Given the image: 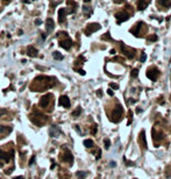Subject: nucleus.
<instances>
[{
    "mask_svg": "<svg viewBox=\"0 0 171 179\" xmlns=\"http://www.w3.org/2000/svg\"><path fill=\"white\" fill-rule=\"evenodd\" d=\"M29 119H30V121L33 122V123H35L36 126H42V124H44L45 121H47V116L41 114V113H37V112L30 114V115H29Z\"/></svg>",
    "mask_w": 171,
    "mask_h": 179,
    "instance_id": "f257e3e1",
    "label": "nucleus"
},
{
    "mask_svg": "<svg viewBox=\"0 0 171 179\" xmlns=\"http://www.w3.org/2000/svg\"><path fill=\"white\" fill-rule=\"evenodd\" d=\"M122 113H123V109H122V107L120 105L116 106L115 109L113 110V114H112V122H114V123H118V122L121 121L122 119Z\"/></svg>",
    "mask_w": 171,
    "mask_h": 179,
    "instance_id": "f03ea898",
    "label": "nucleus"
},
{
    "mask_svg": "<svg viewBox=\"0 0 171 179\" xmlns=\"http://www.w3.org/2000/svg\"><path fill=\"white\" fill-rule=\"evenodd\" d=\"M120 48H121V51L123 53L125 56H127V58H129V59H133L134 58V56H135V50L133 49V48H129V47H126L122 42H120Z\"/></svg>",
    "mask_w": 171,
    "mask_h": 179,
    "instance_id": "7ed1b4c3",
    "label": "nucleus"
},
{
    "mask_svg": "<svg viewBox=\"0 0 171 179\" xmlns=\"http://www.w3.org/2000/svg\"><path fill=\"white\" fill-rule=\"evenodd\" d=\"M158 76H160V71H158L157 68H150L147 71V77L149 78L150 80H152V82H155L157 79Z\"/></svg>",
    "mask_w": 171,
    "mask_h": 179,
    "instance_id": "20e7f679",
    "label": "nucleus"
},
{
    "mask_svg": "<svg viewBox=\"0 0 171 179\" xmlns=\"http://www.w3.org/2000/svg\"><path fill=\"white\" fill-rule=\"evenodd\" d=\"M100 28H101V26L99 25V23H88L87 27L85 28V34L87 36H90L92 33H94V31L99 30Z\"/></svg>",
    "mask_w": 171,
    "mask_h": 179,
    "instance_id": "39448f33",
    "label": "nucleus"
},
{
    "mask_svg": "<svg viewBox=\"0 0 171 179\" xmlns=\"http://www.w3.org/2000/svg\"><path fill=\"white\" fill-rule=\"evenodd\" d=\"M115 18H116L118 25H120V23H122V22L127 21V20L130 18V15L128 13H126V12H118V13L115 14Z\"/></svg>",
    "mask_w": 171,
    "mask_h": 179,
    "instance_id": "423d86ee",
    "label": "nucleus"
},
{
    "mask_svg": "<svg viewBox=\"0 0 171 179\" xmlns=\"http://www.w3.org/2000/svg\"><path fill=\"white\" fill-rule=\"evenodd\" d=\"M51 98H53V94H45L44 96H42V98H41V100H40V102H39V106H40V107H42V108L48 107V105H49Z\"/></svg>",
    "mask_w": 171,
    "mask_h": 179,
    "instance_id": "0eeeda50",
    "label": "nucleus"
},
{
    "mask_svg": "<svg viewBox=\"0 0 171 179\" xmlns=\"http://www.w3.org/2000/svg\"><path fill=\"white\" fill-rule=\"evenodd\" d=\"M13 150H12V151H9V152H5L4 151V150H1V149H0V159L1 160H4V162H9V160L12 159V158H13Z\"/></svg>",
    "mask_w": 171,
    "mask_h": 179,
    "instance_id": "6e6552de",
    "label": "nucleus"
},
{
    "mask_svg": "<svg viewBox=\"0 0 171 179\" xmlns=\"http://www.w3.org/2000/svg\"><path fill=\"white\" fill-rule=\"evenodd\" d=\"M63 160H64V162H66V163H70V164L73 163V155L71 154V151H70L69 149H66V148H64Z\"/></svg>",
    "mask_w": 171,
    "mask_h": 179,
    "instance_id": "1a4fd4ad",
    "label": "nucleus"
},
{
    "mask_svg": "<svg viewBox=\"0 0 171 179\" xmlns=\"http://www.w3.org/2000/svg\"><path fill=\"white\" fill-rule=\"evenodd\" d=\"M158 6H161V11H168L171 7V0H157Z\"/></svg>",
    "mask_w": 171,
    "mask_h": 179,
    "instance_id": "9d476101",
    "label": "nucleus"
},
{
    "mask_svg": "<svg viewBox=\"0 0 171 179\" xmlns=\"http://www.w3.org/2000/svg\"><path fill=\"white\" fill-rule=\"evenodd\" d=\"M58 105L62 106V107H70V105H71V102H70V99L68 98L66 95H62L59 99H58Z\"/></svg>",
    "mask_w": 171,
    "mask_h": 179,
    "instance_id": "9b49d317",
    "label": "nucleus"
},
{
    "mask_svg": "<svg viewBox=\"0 0 171 179\" xmlns=\"http://www.w3.org/2000/svg\"><path fill=\"white\" fill-rule=\"evenodd\" d=\"M59 47H62L65 50H69L70 48L72 47V41L69 37H66L65 40H61V41H59Z\"/></svg>",
    "mask_w": 171,
    "mask_h": 179,
    "instance_id": "f8f14e48",
    "label": "nucleus"
},
{
    "mask_svg": "<svg viewBox=\"0 0 171 179\" xmlns=\"http://www.w3.org/2000/svg\"><path fill=\"white\" fill-rule=\"evenodd\" d=\"M142 25H143V22H142V21L135 23V26L130 29V33H132L134 36H140L138 34H140V29H141V27H142Z\"/></svg>",
    "mask_w": 171,
    "mask_h": 179,
    "instance_id": "ddd939ff",
    "label": "nucleus"
},
{
    "mask_svg": "<svg viewBox=\"0 0 171 179\" xmlns=\"http://www.w3.org/2000/svg\"><path fill=\"white\" fill-rule=\"evenodd\" d=\"M45 29H47L48 33H51V31L55 29V21H54L51 18H49V19L47 20V22H45Z\"/></svg>",
    "mask_w": 171,
    "mask_h": 179,
    "instance_id": "4468645a",
    "label": "nucleus"
},
{
    "mask_svg": "<svg viewBox=\"0 0 171 179\" xmlns=\"http://www.w3.org/2000/svg\"><path fill=\"white\" fill-rule=\"evenodd\" d=\"M151 0H138L137 1V9L138 11H143L148 7V5L150 4Z\"/></svg>",
    "mask_w": 171,
    "mask_h": 179,
    "instance_id": "2eb2a0df",
    "label": "nucleus"
},
{
    "mask_svg": "<svg viewBox=\"0 0 171 179\" xmlns=\"http://www.w3.org/2000/svg\"><path fill=\"white\" fill-rule=\"evenodd\" d=\"M49 134L51 137H58V136L61 135V129L56 126H53L51 128L49 129Z\"/></svg>",
    "mask_w": 171,
    "mask_h": 179,
    "instance_id": "dca6fc26",
    "label": "nucleus"
},
{
    "mask_svg": "<svg viewBox=\"0 0 171 179\" xmlns=\"http://www.w3.org/2000/svg\"><path fill=\"white\" fill-rule=\"evenodd\" d=\"M65 15H66V9L65 8H59L58 9V22L59 23H63L65 21Z\"/></svg>",
    "mask_w": 171,
    "mask_h": 179,
    "instance_id": "f3484780",
    "label": "nucleus"
},
{
    "mask_svg": "<svg viewBox=\"0 0 171 179\" xmlns=\"http://www.w3.org/2000/svg\"><path fill=\"white\" fill-rule=\"evenodd\" d=\"M27 55L29 56V57H36V56L39 55V51H37V49H36L35 47L29 45V47L27 48Z\"/></svg>",
    "mask_w": 171,
    "mask_h": 179,
    "instance_id": "a211bd4d",
    "label": "nucleus"
},
{
    "mask_svg": "<svg viewBox=\"0 0 171 179\" xmlns=\"http://www.w3.org/2000/svg\"><path fill=\"white\" fill-rule=\"evenodd\" d=\"M83 13L86 18H90L92 15V8L90 6H86V5L83 6Z\"/></svg>",
    "mask_w": 171,
    "mask_h": 179,
    "instance_id": "6ab92c4d",
    "label": "nucleus"
},
{
    "mask_svg": "<svg viewBox=\"0 0 171 179\" xmlns=\"http://www.w3.org/2000/svg\"><path fill=\"white\" fill-rule=\"evenodd\" d=\"M66 5H69L70 7H72L71 8V11L69 12V13H75V11H76V8H77V3L76 1H73V0H68L66 1Z\"/></svg>",
    "mask_w": 171,
    "mask_h": 179,
    "instance_id": "aec40b11",
    "label": "nucleus"
},
{
    "mask_svg": "<svg viewBox=\"0 0 171 179\" xmlns=\"http://www.w3.org/2000/svg\"><path fill=\"white\" fill-rule=\"evenodd\" d=\"M11 132H12V127L0 126V133H1V134H5V135H7V134H9Z\"/></svg>",
    "mask_w": 171,
    "mask_h": 179,
    "instance_id": "412c9836",
    "label": "nucleus"
},
{
    "mask_svg": "<svg viewBox=\"0 0 171 179\" xmlns=\"http://www.w3.org/2000/svg\"><path fill=\"white\" fill-rule=\"evenodd\" d=\"M140 141L143 148L147 149V140H146V136H144V130H141V134H140Z\"/></svg>",
    "mask_w": 171,
    "mask_h": 179,
    "instance_id": "4be33fe9",
    "label": "nucleus"
},
{
    "mask_svg": "<svg viewBox=\"0 0 171 179\" xmlns=\"http://www.w3.org/2000/svg\"><path fill=\"white\" fill-rule=\"evenodd\" d=\"M53 57L55 58V59H57V61H62L64 58V56L62 55L61 53H58V51H55V53H53Z\"/></svg>",
    "mask_w": 171,
    "mask_h": 179,
    "instance_id": "5701e85b",
    "label": "nucleus"
},
{
    "mask_svg": "<svg viewBox=\"0 0 171 179\" xmlns=\"http://www.w3.org/2000/svg\"><path fill=\"white\" fill-rule=\"evenodd\" d=\"M84 145H85L86 148H92V147L94 145V143H93V141H92V140L87 138V140L84 141Z\"/></svg>",
    "mask_w": 171,
    "mask_h": 179,
    "instance_id": "b1692460",
    "label": "nucleus"
},
{
    "mask_svg": "<svg viewBox=\"0 0 171 179\" xmlns=\"http://www.w3.org/2000/svg\"><path fill=\"white\" fill-rule=\"evenodd\" d=\"M76 176H77V178H79V179H84L86 176H87V173L84 172V171H78L77 173H76Z\"/></svg>",
    "mask_w": 171,
    "mask_h": 179,
    "instance_id": "393cba45",
    "label": "nucleus"
},
{
    "mask_svg": "<svg viewBox=\"0 0 171 179\" xmlns=\"http://www.w3.org/2000/svg\"><path fill=\"white\" fill-rule=\"evenodd\" d=\"M157 35H155V34H152V35H149L148 37H147V40L149 42H155V41H157Z\"/></svg>",
    "mask_w": 171,
    "mask_h": 179,
    "instance_id": "a878e982",
    "label": "nucleus"
},
{
    "mask_svg": "<svg viewBox=\"0 0 171 179\" xmlns=\"http://www.w3.org/2000/svg\"><path fill=\"white\" fill-rule=\"evenodd\" d=\"M80 113H82V108L78 107L76 110H73V113H72V116H79Z\"/></svg>",
    "mask_w": 171,
    "mask_h": 179,
    "instance_id": "bb28decb",
    "label": "nucleus"
},
{
    "mask_svg": "<svg viewBox=\"0 0 171 179\" xmlns=\"http://www.w3.org/2000/svg\"><path fill=\"white\" fill-rule=\"evenodd\" d=\"M130 74H132L133 78H136L138 76V69H133L132 70V73H130Z\"/></svg>",
    "mask_w": 171,
    "mask_h": 179,
    "instance_id": "cd10ccee",
    "label": "nucleus"
},
{
    "mask_svg": "<svg viewBox=\"0 0 171 179\" xmlns=\"http://www.w3.org/2000/svg\"><path fill=\"white\" fill-rule=\"evenodd\" d=\"M104 144H105V149H110V147H111V141L108 140V138H105V140H104Z\"/></svg>",
    "mask_w": 171,
    "mask_h": 179,
    "instance_id": "c85d7f7f",
    "label": "nucleus"
},
{
    "mask_svg": "<svg viewBox=\"0 0 171 179\" xmlns=\"http://www.w3.org/2000/svg\"><path fill=\"white\" fill-rule=\"evenodd\" d=\"M146 59H147V55H146V53H142V55H141V58H140V62H146Z\"/></svg>",
    "mask_w": 171,
    "mask_h": 179,
    "instance_id": "c756f323",
    "label": "nucleus"
},
{
    "mask_svg": "<svg viewBox=\"0 0 171 179\" xmlns=\"http://www.w3.org/2000/svg\"><path fill=\"white\" fill-rule=\"evenodd\" d=\"M110 87L111 88H114V90H118L119 85H118V84H115V83H110Z\"/></svg>",
    "mask_w": 171,
    "mask_h": 179,
    "instance_id": "7c9ffc66",
    "label": "nucleus"
},
{
    "mask_svg": "<svg viewBox=\"0 0 171 179\" xmlns=\"http://www.w3.org/2000/svg\"><path fill=\"white\" fill-rule=\"evenodd\" d=\"M123 159H125V162H126V165H127V166H132V165H134V163L130 162V160H127V158H126V157H125Z\"/></svg>",
    "mask_w": 171,
    "mask_h": 179,
    "instance_id": "2f4dec72",
    "label": "nucleus"
},
{
    "mask_svg": "<svg viewBox=\"0 0 171 179\" xmlns=\"http://www.w3.org/2000/svg\"><path fill=\"white\" fill-rule=\"evenodd\" d=\"M102 40H112V39H111V35H110V33H106L105 35L102 36Z\"/></svg>",
    "mask_w": 171,
    "mask_h": 179,
    "instance_id": "473e14b6",
    "label": "nucleus"
},
{
    "mask_svg": "<svg viewBox=\"0 0 171 179\" xmlns=\"http://www.w3.org/2000/svg\"><path fill=\"white\" fill-rule=\"evenodd\" d=\"M128 114H129V121H128V123H127V124H130V123H132V118H133V112H132V110H129V112H128Z\"/></svg>",
    "mask_w": 171,
    "mask_h": 179,
    "instance_id": "72a5a7b5",
    "label": "nucleus"
},
{
    "mask_svg": "<svg viewBox=\"0 0 171 179\" xmlns=\"http://www.w3.org/2000/svg\"><path fill=\"white\" fill-rule=\"evenodd\" d=\"M35 25H36V26L42 25V20H41V19H36V20H35Z\"/></svg>",
    "mask_w": 171,
    "mask_h": 179,
    "instance_id": "f704fd0d",
    "label": "nucleus"
},
{
    "mask_svg": "<svg viewBox=\"0 0 171 179\" xmlns=\"http://www.w3.org/2000/svg\"><path fill=\"white\" fill-rule=\"evenodd\" d=\"M34 162H35V156H32L30 160H29V165H33Z\"/></svg>",
    "mask_w": 171,
    "mask_h": 179,
    "instance_id": "c9c22d12",
    "label": "nucleus"
},
{
    "mask_svg": "<svg viewBox=\"0 0 171 179\" xmlns=\"http://www.w3.org/2000/svg\"><path fill=\"white\" fill-rule=\"evenodd\" d=\"M107 94H108V95H111V96H113L114 95V92L110 88V90H107Z\"/></svg>",
    "mask_w": 171,
    "mask_h": 179,
    "instance_id": "e433bc0d",
    "label": "nucleus"
},
{
    "mask_svg": "<svg viewBox=\"0 0 171 179\" xmlns=\"http://www.w3.org/2000/svg\"><path fill=\"white\" fill-rule=\"evenodd\" d=\"M100 157H101V150L99 149V150H98V155H97V159H99Z\"/></svg>",
    "mask_w": 171,
    "mask_h": 179,
    "instance_id": "4c0bfd02",
    "label": "nucleus"
},
{
    "mask_svg": "<svg viewBox=\"0 0 171 179\" xmlns=\"http://www.w3.org/2000/svg\"><path fill=\"white\" fill-rule=\"evenodd\" d=\"M78 72H79V73H80V74H82V76H85V73H86V72H85V71H84V70H83V69H79V70H78Z\"/></svg>",
    "mask_w": 171,
    "mask_h": 179,
    "instance_id": "58836bf2",
    "label": "nucleus"
},
{
    "mask_svg": "<svg viewBox=\"0 0 171 179\" xmlns=\"http://www.w3.org/2000/svg\"><path fill=\"white\" fill-rule=\"evenodd\" d=\"M97 95H98V96H102V91H101V90H98V91H97Z\"/></svg>",
    "mask_w": 171,
    "mask_h": 179,
    "instance_id": "ea45409f",
    "label": "nucleus"
},
{
    "mask_svg": "<svg viewBox=\"0 0 171 179\" xmlns=\"http://www.w3.org/2000/svg\"><path fill=\"white\" fill-rule=\"evenodd\" d=\"M96 133H97V126H96V124H94V126H93V128H92V134H93V135H94Z\"/></svg>",
    "mask_w": 171,
    "mask_h": 179,
    "instance_id": "a19ab883",
    "label": "nucleus"
},
{
    "mask_svg": "<svg viewBox=\"0 0 171 179\" xmlns=\"http://www.w3.org/2000/svg\"><path fill=\"white\" fill-rule=\"evenodd\" d=\"M113 1L115 4H122V3H125V0H113Z\"/></svg>",
    "mask_w": 171,
    "mask_h": 179,
    "instance_id": "79ce46f5",
    "label": "nucleus"
},
{
    "mask_svg": "<svg viewBox=\"0 0 171 179\" xmlns=\"http://www.w3.org/2000/svg\"><path fill=\"white\" fill-rule=\"evenodd\" d=\"M75 129L77 130V132L79 133V134H80V133H82V132H80V130H79V127H78V126H75Z\"/></svg>",
    "mask_w": 171,
    "mask_h": 179,
    "instance_id": "37998d69",
    "label": "nucleus"
},
{
    "mask_svg": "<svg viewBox=\"0 0 171 179\" xmlns=\"http://www.w3.org/2000/svg\"><path fill=\"white\" fill-rule=\"evenodd\" d=\"M42 40H45V37H47V35H45V34H43V33H42Z\"/></svg>",
    "mask_w": 171,
    "mask_h": 179,
    "instance_id": "c03bdc74",
    "label": "nucleus"
},
{
    "mask_svg": "<svg viewBox=\"0 0 171 179\" xmlns=\"http://www.w3.org/2000/svg\"><path fill=\"white\" fill-rule=\"evenodd\" d=\"M111 166H112V168H114V166H115V162H111Z\"/></svg>",
    "mask_w": 171,
    "mask_h": 179,
    "instance_id": "a18cd8bd",
    "label": "nucleus"
},
{
    "mask_svg": "<svg viewBox=\"0 0 171 179\" xmlns=\"http://www.w3.org/2000/svg\"><path fill=\"white\" fill-rule=\"evenodd\" d=\"M13 179H23V177H22V176H20V177H14Z\"/></svg>",
    "mask_w": 171,
    "mask_h": 179,
    "instance_id": "49530a36",
    "label": "nucleus"
},
{
    "mask_svg": "<svg viewBox=\"0 0 171 179\" xmlns=\"http://www.w3.org/2000/svg\"><path fill=\"white\" fill-rule=\"evenodd\" d=\"M111 54H112V55H115V50L112 49V50H111Z\"/></svg>",
    "mask_w": 171,
    "mask_h": 179,
    "instance_id": "de8ad7c7",
    "label": "nucleus"
},
{
    "mask_svg": "<svg viewBox=\"0 0 171 179\" xmlns=\"http://www.w3.org/2000/svg\"><path fill=\"white\" fill-rule=\"evenodd\" d=\"M22 1H23L25 4H29V0H22Z\"/></svg>",
    "mask_w": 171,
    "mask_h": 179,
    "instance_id": "09e8293b",
    "label": "nucleus"
},
{
    "mask_svg": "<svg viewBox=\"0 0 171 179\" xmlns=\"http://www.w3.org/2000/svg\"><path fill=\"white\" fill-rule=\"evenodd\" d=\"M91 0H84V3H90Z\"/></svg>",
    "mask_w": 171,
    "mask_h": 179,
    "instance_id": "8fccbe9b",
    "label": "nucleus"
},
{
    "mask_svg": "<svg viewBox=\"0 0 171 179\" xmlns=\"http://www.w3.org/2000/svg\"><path fill=\"white\" fill-rule=\"evenodd\" d=\"M4 1H5V3H8V1H11V0H4Z\"/></svg>",
    "mask_w": 171,
    "mask_h": 179,
    "instance_id": "3c124183",
    "label": "nucleus"
}]
</instances>
